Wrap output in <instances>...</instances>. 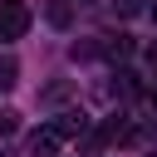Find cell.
Masks as SVG:
<instances>
[{
    "instance_id": "cell-3",
    "label": "cell",
    "mask_w": 157,
    "mask_h": 157,
    "mask_svg": "<svg viewBox=\"0 0 157 157\" xmlns=\"http://www.w3.org/2000/svg\"><path fill=\"white\" fill-rule=\"evenodd\" d=\"M39 10H44V20H49L54 29H69V25H74V5H69V0H39Z\"/></svg>"
},
{
    "instance_id": "cell-4",
    "label": "cell",
    "mask_w": 157,
    "mask_h": 157,
    "mask_svg": "<svg viewBox=\"0 0 157 157\" xmlns=\"http://www.w3.org/2000/svg\"><path fill=\"white\" fill-rule=\"evenodd\" d=\"M103 54H108V59H128V54H132V44H128V34H118V39H108V44H103Z\"/></svg>"
},
{
    "instance_id": "cell-2",
    "label": "cell",
    "mask_w": 157,
    "mask_h": 157,
    "mask_svg": "<svg viewBox=\"0 0 157 157\" xmlns=\"http://www.w3.org/2000/svg\"><path fill=\"white\" fill-rule=\"evenodd\" d=\"M29 29V5L25 0H0V39H20Z\"/></svg>"
},
{
    "instance_id": "cell-9",
    "label": "cell",
    "mask_w": 157,
    "mask_h": 157,
    "mask_svg": "<svg viewBox=\"0 0 157 157\" xmlns=\"http://www.w3.org/2000/svg\"><path fill=\"white\" fill-rule=\"evenodd\" d=\"M147 157H157V147H152V152H147Z\"/></svg>"
},
{
    "instance_id": "cell-1",
    "label": "cell",
    "mask_w": 157,
    "mask_h": 157,
    "mask_svg": "<svg viewBox=\"0 0 157 157\" xmlns=\"http://www.w3.org/2000/svg\"><path fill=\"white\" fill-rule=\"evenodd\" d=\"M88 132V118L83 113H59L54 123H44L34 137H29V147H34V157H54L64 142H74V137H83Z\"/></svg>"
},
{
    "instance_id": "cell-10",
    "label": "cell",
    "mask_w": 157,
    "mask_h": 157,
    "mask_svg": "<svg viewBox=\"0 0 157 157\" xmlns=\"http://www.w3.org/2000/svg\"><path fill=\"white\" fill-rule=\"evenodd\" d=\"M152 15H157V5H152Z\"/></svg>"
},
{
    "instance_id": "cell-5",
    "label": "cell",
    "mask_w": 157,
    "mask_h": 157,
    "mask_svg": "<svg viewBox=\"0 0 157 157\" xmlns=\"http://www.w3.org/2000/svg\"><path fill=\"white\" fill-rule=\"evenodd\" d=\"M15 74H20L15 59H0V88H15Z\"/></svg>"
},
{
    "instance_id": "cell-6",
    "label": "cell",
    "mask_w": 157,
    "mask_h": 157,
    "mask_svg": "<svg viewBox=\"0 0 157 157\" xmlns=\"http://www.w3.org/2000/svg\"><path fill=\"white\" fill-rule=\"evenodd\" d=\"M15 118H20V113H0V137H10V132H15V128H20V123H15Z\"/></svg>"
},
{
    "instance_id": "cell-7",
    "label": "cell",
    "mask_w": 157,
    "mask_h": 157,
    "mask_svg": "<svg viewBox=\"0 0 157 157\" xmlns=\"http://www.w3.org/2000/svg\"><path fill=\"white\" fill-rule=\"evenodd\" d=\"M113 5H118L123 15H137V10H142V0H113Z\"/></svg>"
},
{
    "instance_id": "cell-8",
    "label": "cell",
    "mask_w": 157,
    "mask_h": 157,
    "mask_svg": "<svg viewBox=\"0 0 157 157\" xmlns=\"http://www.w3.org/2000/svg\"><path fill=\"white\" fill-rule=\"evenodd\" d=\"M147 64H152V74H157V44H152V49H147Z\"/></svg>"
}]
</instances>
